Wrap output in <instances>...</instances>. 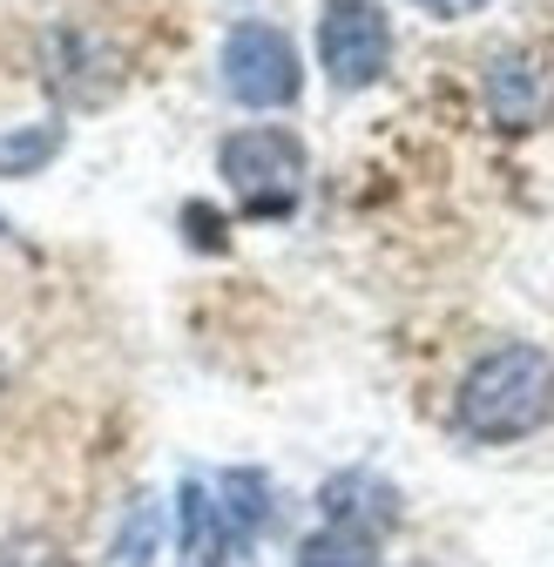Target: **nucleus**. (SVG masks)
Listing matches in <instances>:
<instances>
[{
	"label": "nucleus",
	"mask_w": 554,
	"mask_h": 567,
	"mask_svg": "<svg viewBox=\"0 0 554 567\" xmlns=\"http://www.w3.org/2000/svg\"><path fill=\"white\" fill-rule=\"evenodd\" d=\"M291 567H386L379 560V540H359V534H338V527H318L298 540Z\"/></svg>",
	"instance_id": "11"
},
{
	"label": "nucleus",
	"mask_w": 554,
	"mask_h": 567,
	"mask_svg": "<svg viewBox=\"0 0 554 567\" xmlns=\"http://www.w3.org/2000/svg\"><path fill=\"white\" fill-rule=\"evenodd\" d=\"M61 150H68V128H61V122L0 128V183H28V176H41Z\"/></svg>",
	"instance_id": "9"
},
{
	"label": "nucleus",
	"mask_w": 554,
	"mask_h": 567,
	"mask_svg": "<svg viewBox=\"0 0 554 567\" xmlns=\"http://www.w3.org/2000/svg\"><path fill=\"white\" fill-rule=\"evenodd\" d=\"M554 419V359L541 344H494L460 372L453 425L480 446H514Z\"/></svg>",
	"instance_id": "1"
},
{
	"label": "nucleus",
	"mask_w": 554,
	"mask_h": 567,
	"mask_svg": "<svg viewBox=\"0 0 554 567\" xmlns=\"http://www.w3.org/2000/svg\"><path fill=\"white\" fill-rule=\"evenodd\" d=\"M156 547H163V507L150 501V493H135L115 540H109V560L102 567H156Z\"/></svg>",
	"instance_id": "10"
},
{
	"label": "nucleus",
	"mask_w": 554,
	"mask_h": 567,
	"mask_svg": "<svg viewBox=\"0 0 554 567\" xmlns=\"http://www.w3.org/2000/svg\"><path fill=\"white\" fill-rule=\"evenodd\" d=\"M427 14H440V21H460V14H480L488 8V0H420Z\"/></svg>",
	"instance_id": "13"
},
{
	"label": "nucleus",
	"mask_w": 554,
	"mask_h": 567,
	"mask_svg": "<svg viewBox=\"0 0 554 567\" xmlns=\"http://www.w3.org/2000/svg\"><path fill=\"white\" fill-rule=\"evenodd\" d=\"M318 68L325 82L359 95L392 68V21L379 0H325L318 14Z\"/></svg>",
	"instance_id": "4"
},
{
	"label": "nucleus",
	"mask_w": 554,
	"mask_h": 567,
	"mask_svg": "<svg viewBox=\"0 0 554 567\" xmlns=\"http://www.w3.org/2000/svg\"><path fill=\"white\" fill-rule=\"evenodd\" d=\"M0 567H75L48 534H8L0 540Z\"/></svg>",
	"instance_id": "12"
},
{
	"label": "nucleus",
	"mask_w": 554,
	"mask_h": 567,
	"mask_svg": "<svg viewBox=\"0 0 554 567\" xmlns=\"http://www.w3.org/2000/svg\"><path fill=\"white\" fill-rule=\"evenodd\" d=\"M318 514H325V527H338V534L386 540L406 507H399V486H392V480L352 466V473H331V480L318 486Z\"/></svg>",
	"instance_id": "5"
},
{
	"label": "nucleus",
	"mask_w": 554,
	"mask_h": 567,
	"mask_svg": "<svg viewBox=\"0 0 554 567\" xmlns=\"http://www.w3.org/2000/svg\"><path fill=\"white\" fill-rule=\"evenodd\" d=\"M217 514H224L230 534L250 547V540L270 527V480H264L257 466H230V473L217 480Z\"/></svg>",
	"instance_id": "8"
},
{
	"label": "nucleus",
	"mask_w": 554,
	"mask_h": 567,
	"mask_svg": "<svg viewBox=\"0 0 554 567\" xmlns=\"http://www.w3.org/2000/svg\"><path fill=\"white\" fill-rule=\"evenodd\" d=\"M217 75H224V95L237 109H291L305 95V61H298V41L270 21H237L224 34V54H217Z\"/></svg>",
	"instance_id": "3"
},
{
	"label": "nucleus",
	"mask_w": 554,
	"mask_h": 567,
	"mask_svg": "<svg viewBox=\"0 0 554 567\" xmlns=\"http://www.w3.org/2000/svg\"><path fill=\"white\" fill-rule=\"evenodd\" d=\"M488 115L501 122V128H534V122H547L554 115V75L534 61V54H521V48H507V54H494L488 61Z\"/></svg>",
	"instance_id": "6"
},
{
	"label": "nucleus",
	"mask_w": 554,
	"mask_h": 567,
	"mask_svg": "<svg viewBox=\"0 0 554 567\" xmlns=\"http://www.w3.org/2000/svg\"><path fill=\"white\" fill-rule=\"evenodd\" d=\"M176 514H183V567H230L237 560L244 540L230 534V520L217 514V493L203 480H183Z\"/></svg>",
	"instance_id": "7"
},
{
	"label": "nucleus",
	"mask_w": 554,
	"mask_h": 567,
	"mask_svg": "<svg viewBox=\"0 0 554 567\" xmlns=\"http://www.w3.org/2000/svg\"><path fill=\"white\" fill-rule=\"evenodd\" d=\"M305 169H311V156H305L298 128H285V122H250L217 142V176L244 203V217H291L305 196Z\"/></svg>",
	"instance_id": "2"
},
{
	"label": "nucleus",
	"mask_w": 554,
	"mask_h": 567,
	"mask_svg": "<svg viewBox=\"0 0 554 567\" xmlns=\"http://www.w3.org/2000/svg\"><path fill=\"white\" fill-rule=\"evenodd\" d=\"M0 237H8V217H0Z\"/></svg>",
	"instance_id": "14"
}]
</instances>
